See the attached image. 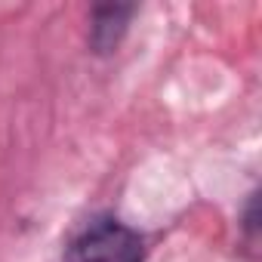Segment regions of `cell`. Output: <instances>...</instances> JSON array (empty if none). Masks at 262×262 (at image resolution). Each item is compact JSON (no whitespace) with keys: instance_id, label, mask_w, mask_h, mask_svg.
Listing matches in <instances>:
<instances>
[{"instance_id":"3","label":"cell","mask_w":262,"mask_h":262,"mask_svg":"<svg viewBox=\"0 0 262 262\" xmlns=\"http://www.w3.org/2000/svg\"><path fill=\"white\" fill-rule=\"evenodd\" d=\"M241 234H244L247 250H256V244H259V191L256 188L244 201V210H241Z\"/></svg>"},{"instance_id":"2","label":"cell","mask_w":262,"mask_h":262,"mask_svg":"<svg viewBox=\"0 0 262 262\" xmlns=\"http://www.w3.org/2000/svg\"><path fill=\"white\" fill-rule=\"evenodd\" d=\"M139 7L136 4H96L90 10V25H86V50L99 59H108L120 50L123 37L129 34Z\"/></svg>"},{"instance_id":"1","label":"cell","mask_w":262,"mask_h":262,"mask_svg":"<svg viewBox=\"0 0 262 262\" xmlns=\"http://www.w3.org/2000/svg\"><path fill=\"white\" fill-rule=\"evenodd\" d=\"M145 256L142 231L111 213L86 219L62 250V262H145Z\"/></svg>"}]
</instances>
